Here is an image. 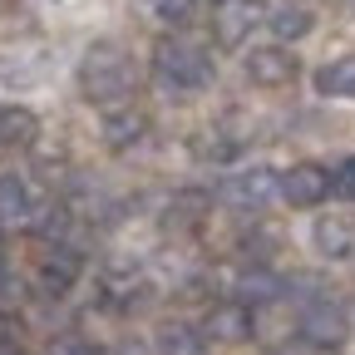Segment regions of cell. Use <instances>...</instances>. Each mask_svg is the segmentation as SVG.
I'll use <instances>...</instances> for the list:
<instances>
[{"label": "cell", "mask_w": 355, "mask_h": 355, "mask_svg": "<svg viewBox=\"0 0 355 355\" xmlns=\"http://www.w3.org/2000/svg\"><path fill=\"white\" fill-rule=\"evenodd\" d=\"M50 355H94V350H84L79 340H60V345H55Z\"/></svg>", "instance_id": "cell-23"}, {"label": "cell", "mask_w": 355, "mask_h": 355, "mask_svg": "<svg viewBox=\"0 0 355 355\" xmlns=\"http://www.w3.org/2000/svg\"><path fill=\"white\" fill-rule=\"evenodd\" d=\"M153 79L173 94H193V89H207L212 84V60L198 50V44H183V40H163L153 50Z\"/></svg>", "instance_id": "cell-2"}, {"label": "cell", "mask_w": 355, "mask_h": 355, "mask_svg": "<svg viewBox=\"0 0 355 355\" xmlns=\"http://www.w3.org/2000/svg\"><path fill=\"white\" fill-rule=\"evenodd\" d=\"M207 331H212L217 340H247V336H252V311H247V301L217 306L212 316H207Z\"/></svg>", "instance_id": "cell-8"}, {"label": "cell", "mask_w": 355, "mask_h": 355, "mask_svg": "<svg viewBox=\"0 0 355 355\" xmlns=\"http://www.w3.org/2000/svg\"><path fill=\"white\" fill-rule=\"evenodd\" d=\"M277 193H282L291 207H316V202H326V193H331V173L316 168V163H296L282 183H277Z\"/></svg>", "instance_id": "cell-3"}, {"label": "cell", "mask_w": 355, "mask_h": 355, "mask_svg": "<svg viewBox=\"0 0 355 355\" xmlns=\"http://www.w3.org/2000/svg\"><path fill=\"white\" fill-rule=\"evenodd\" d=\"M15 296V282H10V266H6V257H0V301H10Z\"/></svg>", "instance_id": "cell-22"}, {"label": "cell", "mask_w": 355, "mask_h": 355, "mask_svg": "<svg viewBox=\"0 0 355 355\" xmlns=\"http://www.w3.org/2000/svg\"><path fill=\"white\" fill-rule=\"evenodd\" d=\"M0 355H25V350H20L15 340H6V336H0Z\"/></svg>", "instance_id": "cell-25"}, {"label": "cell", "mask_w": 355, "mask_h": 355, "mask_svg": "<svg viewBox=\"0 0 355 355\" xmlns=\"http://www.w3.org/2000/svg\"><path fill=\"white\" fill-rule=\"evenodd\" d=\"M247 79L261 89H282L296 79V55H286L282 44H261V50L247 55Z\"/></svg>", "instance_id": "cell-4"}, {"label": "cell", "mask_w": 355, "mask_h": 355, "mask_svg": "<svg viewBox=\"0 0 355 355\" xmlns=\"http://www.w3.org/2000/svg\"><path fill=\"white\" fill-rule=\"evenodd\" d=\"M272 193H277V173H272V168L232 173L227 183H222V198H227V202H237V207H261Z\"/></svg>", "instance_id": "cell-7"}, {"label": "cell", "mask_w": 355, "mask_h": 355, "mask_svg": "<svg viewBox=\"0 0 355 355\" xmlns=\"http://www.w3.org/2000/svg\"><path fill=\"white\" fill-rule=\"evenodd\" d=\"M301 331H306V340H311V345H340L350 326H345V311H340L331 296H321V301H311V306H306Z\"/></svg>", "instance_id": "cell-5"}, {"label": "cell", "mask_w": 355, "mask_h": 355, "mask_svg": "<svg viewBox=\"0 0 355 355\" xmlns=\"http://www.w3.org/2000/svg\"><path fill=\"white\" fill-rule=\"evenodd\" d=\"M35 227H40L44 237H60V232L69 227V217H64V207H44V217L35 222Z\"/></svg>", "instance_id": "cell-21"}, {"label": "cell", "mask_w": 355, "mask_h": 355, "mask_svg": "<svg viewBox=\"0 0 355 355\" xmlns=\"http://www.w3.org/2000/svg\"><path fill=\"white\" fill-rule=\"evenodd\" d=\"M316 89H321V94H331V99H355V55L326 64V69L316 74Z\"/></svg>", "instance_id": "cell-12"}, {"label": "cell", "mask_w": 355, "mask_h": 355, "mask_svg": "<svg viewBox=\"0 0 355 355\" xmlns=\"http://www.w3.org/2000/svg\"><path fill=\"white\" fill-rule=\"evenodd\" d=\"M74 277H79V257H74V252H64V247H55L50 257H44V266H40V282L50 286L55 296H60V291H69V286H74Z\"/></svg>", "instance_id": "cell-10"}, {"label": "cell", "mask_w": 355, "mask_h": 355, "mask_svg": "<svg viewBox=\"0 0 355 355\" xmlns=\"http://www.w3.org/2000/svg\"><path fill=\"white\" fill-rule=\"evenodd\" d=\"M316 247L326 257H350L355 252V232L345 227V222H321V227H316Z\"/></svg>", "instance_id": "cell-16"}, {"label": "cell", "mask_w": 355, "mask_h": 355, "mask_svg": "<svg viewBox=\"0 0 355 355\" xmlns=\"http://www.w3.org/2000/svg\"><path fill=\"white\" fill-rule=\"evenodd\" d=\"M30 217V193L20 178H0V227L6 222H25Z\"/></svg>", "instance_id": "cell-15"}, {"label": "cell", "mask_w": 355, "mask_h": 355, "mask_svg": "<svg viewBox=\"0 0 355 355\" xmlns=\"http://www.w3.org/2000/svg\"><path fill=\"white\" fill-rule=\"evenodd\" d=\"M144 114H133V109H123V114H109L104 119V139H109V148H133L144 139Z\"/></svg>", "instance_id": "cell-13"}, {"label": "cell", "mask_w": 355, "mask_h": 355, "mask_svg": "<svg viewBox=\"0 0 355 355\" xmlns=\"http://www.w3.org/2000/svg\"><path fill=\"white\" fill-rule=\"evenodd\" d=\"M331 188H336L340 198H350V202H355V153H350V158L340 163V173L331 178Z\"/></svg>", "instance_id": "cell-20"}, {"label": "cell", "mask_w": 355, "mask_h": 355, "mask_svg": "<svg viewBox=\"0 0 355 355\" xmlns=\"http://www.w3.org/2000/svg\"><path fill=\"white\" fill-rule=\"evenodd\" d=\"M272 30H277V40H306V35H311V10L282 6V10L272 15Z\"/></svg>", "instance_id": "cell-17"}, {"label": "cell", "mask_w": 355, "mask_h": 355, "mask_svg": "<svg viewBox=\"0 0 355 355\" xmlns=\"http://www.w3.org/2000/svg\"><path fill=\"white\" fill-rule=\"evenodd\" d=\"M79 89H84V99L89 104H123L128 99V89H133V64L128 55L119 50L114 40H99V44H89V55L79 64Z\"/></svg>", "instance_id": "cell-1"}, {"label": "cell", "mask_w": 355, "mask_h": 355, "mask_svg": "<svg viewBox=\"0 0 355 355\" xmlns=\"http://www.w3.org/2000/svg\"><path fill=\"white\" fill-rule=\"evenodd\" d=\"M144 6H148V15L163 20V25H183V20L193 15V0H144Z\"/></svg>", "instance_id": "cell-18"}, {"label": "cell", "mask_w": 355, "mask_h": 355, "mask_svg": "<svg viewBox=\"0 0 355 355\" xmlns=\"http://www.w3.org/2000/svg\"><path fill=\"white\" fill-rule=\"evenodd\" d=\"M153 350L158 355H202V336L193 326H183V321H168V326H158Z\"/></svg>", "instance_id": "cell-11"}, {"label": "cell", "mask_w": 355, "mask_h": 355, "mask_svg": "<svg viewBox=\"0 0 355 355\" xmlns=\"http://www.w3.org/2000/svg\"><path fill=\"white\" fill-rule=\"evenodd\" d=\"M257 20H261V6H257V0H217V15H212L217 44H242Z\"/></svg>", "instance_id": "cell-6"}, {"label": "cell", "mask_w": 355, "mask_h": 355, "mask_svg": "<svg viewBox=\"0 0 355 355\" xmlns=\"http://www.w3.org/2000/svg\"><path fill=\"white\" fill-rule=\"evenodd\" d=\"M350 10H355V0H350Z\"/></svg>", "instance_id": "cell-26"}, {"label": "cell", "mask_w": 355, "mask_h": 355, "mask_svg": "<svg viewBox=\"0 0 355 355\" xmlns=\"http://www.w3.org/2000/svg\"><path fill=\"white\" fill-rule=\"evenodd\" d=\"M40 133V119L30 109H0V148H30Z\"/></svg>", "instance_id": "cell-9"}, {"label": "cell", "mask_w": 355, "mask_h": 355, "mask_svg": "<svg viewBox=\"0 0 355 355\" xmlns=\"http://www.w3.org/2000/svg\"><path fill=\"white\" fill-rule=\"evenodd\" d=\"M114 355H148L139 340H123V345H114Z\"/></svg>", "instance_id": "cell-24"}, {"label": "cell", "mask_w": 355, "mask_h": 355, "mask_svg": "<svg viewBox=\"0 0 355 355\" xmlns=\"http://www.w3.org/2000/svg\"><path fill=\"white\" fill-rule=\"evenodd\" d=\"M202 202H207L202 193H183V198L173 202V212H178V217H168V222H178V227H188V222H198V212H193V207H202Z\"/></svg>", "instance_id": "cell-19"}, {"label": "cell", "mask_w": 355, "mask_h": 355, "mask_svg": "<svg viewBox=\"0 0 355 355\" xmlns=\"http://www.w3.org/2000/svg\"><path fill=\"white\" fill-rule=\"evenodd\" d=\"M237 291H242V301H252V306H261V301H277L282 291H286V282L277 277V272H247L242 282H237Z\"/></svg>", "instance_id": "cell-14"}]
</instances>
